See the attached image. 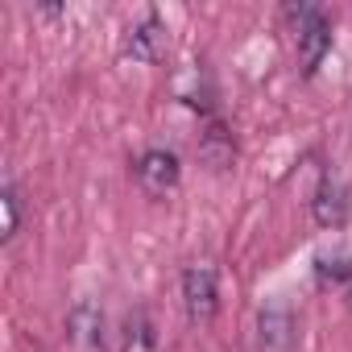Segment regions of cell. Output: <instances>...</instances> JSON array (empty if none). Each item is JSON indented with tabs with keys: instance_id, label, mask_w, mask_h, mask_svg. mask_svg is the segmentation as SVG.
Listing matches in <instances>:
<instances>
[{
	"instance_id": "cell-1",
	"label": "cell",
	"mask_w": 352,
	"mask_h": 352,
	"mask_svg": "<svg viewBox=\"0 0 352 352\" xmlns=\"http://www.w3.org/2000/svg\"><path fill=\"white\" fill-rule=\"evenodd\" d=\"M290 25H294V46H298V63H302V75H315L327 46H331V30H327V17L323 9L315 5H290L286 9Z\"/></svg>"
},
{
	"instance_id": "cell-2",
	"label": "cell",
	"mask_w": 352,
	"mask_h": 352,
	"mask_svg": "<svg viewBox=\"0 0 352 352\" xmlns=\"http://www.w3.org/2000/svg\"><path fill=\"white\" fill-rule=\"evenodd\" d=\"M183 307L191 323H212L220 311V290H216V274L208 265H191L183 274Z\"/></svg>"
},
{
	"instance_id": "cell-3",
	"label": "cell",
	"mask_w": 352,
	"mask_h": 352,
	"mask_svg": "<svg viewBox=\"0 0 352 352\" xmlns=\"http://www.w3.org/2000/svg\"><path fill=\"white\" fill-rule=\"evenodd\" d=\"M133 174H137V183H141L145 195H166V191L179 187V174L183 170H179V157H174L170 149H145L137 157Z\"/></svg>"
},
{
	"instance_id": "cell-4",
	"label": "cell",
	"mask_w": 352,
	"mask_h": 352,
	"mask_svg": "<svg viewBox=\"0 0 352 352\" xmlns=\"http://www.w3.org/2000/svg\"><path fill=\"white\" fill-rule=\"evenodd\" d=\"M315 220L323 228H340L348 220V187L336 179V174H327L319 183V191H315Z\"/></svg>"
},
{
	"instance_id": "cell-5",
	"label": "cell",
	"mask_w": 352,
	"mask_h": 352,
	"mask_svg": "<svg viewBox=\"0 0 352 352\" xmlns=\"http://www.w3.org/2000/svg\"><path fill=\"white\" fill-rule=\"evenodd\" d=\"M162 50H166V25H162L157 17H145V21L133 25L129 38H124V54H133L137 63H157Z\"/></svg>"
},
{
	"instance_id": "cell-6",
	"label": "cell",
	"mask_w": 352,
	"mask_h": 352,
	"mask_svg": "<svg viewBox=\"0 0 352 352\" xmlns=\"http://www.w3.org/2000/svg\"><path fill=\"white\" fill-rule=\"evenodd\" d=\"M67 331L79 348H100L104 344V315L96 311V302H79L71 315H67Z\"/></svg>"
},
{
	"instance_id": "cell-7",
	"label": "cell",
	"mask_w": 352,
	"mask_h": 352,
	"mask_svg": "<svg viewBox=\"0 0 352 352\" xmlns=\"http://www.w3.org/2000/svg\"><path fill=\"white\" fill-rule=\"evenodd\" d=\"M199 157H204V166H212V170H224V166H232V157H236L232 133H228L224 124H212V129L204 133V141H199Z\"/></svg>"
},
{
	"instance_id": "cell-8",
	"label": "cell",
	"mask_w": 352,
	"mask_h": 352,
	"mask_svg": "<svg viewBox=\"0 0 352 352\" xmlns=\"http://www.w3.org/2000/svg\"><path fill=\"white\" fill-rule=\"evenodd\" d=\"M257 327H261V344H265V348H286V344H290V315H286V311H278V307L261 311Z\"/></svg>"
},
{
	"instance_id": "cell-9",
	"label": "cell",
	"mask_w": 352,
	"mask_h": 352,
	"mask_svg": "<svg viewBox=\"0 0 352 352\" xmlns=\"http://www.w3.org/2000/svg\"><path fill=\"white\" fill-rule=\"evenodd\" d=\"M0 208H5V241H13L17 236V228H21V204H17V191L13 187H5V195H0Z\"/></svg>"
}]
</instances>
